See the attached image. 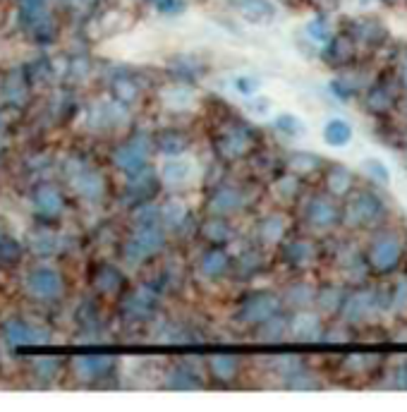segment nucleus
<instances>
[{
    "label": "nucleus",
    "instance_id": "1",
    "mask_svg": "<svg viewBox=\"0 0 407 412\" xmlns=\"http://www.w3.org/2000/svg\"><path fill=\"white\" fill-rule=\"evenodd\" d=\"M340 209H343L340 223H345L348 228H355V230L376 228L388 214L386 202L374 190L350 192L348 202H345V206H340Z\"/></svg>",
    "mask_w": 407,
    "mask_h": 412
},
{
    "label": "nucleus",
    "instance_id": "2",
    "mask_svg": "<svg viewBox=\"0 0 407 412\" xmlns=\"http://www.w3.org/2000/svg\"><path fill=\"white\" fill-rule=\"evenodd\" d=\"M381 309H388V298L381 288H357L355 293H345L338 317L348 326H360L379 317Z\"/></svg>",
    "mask_w": 407,
    "mask_h": 412
},
{
    "label": "nucleus",
    "instance_id": "3",
    "mask_svg": "<svg viewBox=\"0 0 407 412\" xmlns=\"http://www.w3.org/2000/svg\"><path fill=\"white\" fill-rule=\"evenodd\" d=\"M403 254H405V245L396 230H381V233H376L372 245H369L364 262H367V269L372 274L386 276L398 269Z\"/></svg>",
    "mask_w": 407,
    "mask_h": 412
},
{
    "label": "nucleus",
    "instance_id": "4",
    "mask_svg": "<svg viewBox=\"0 0 407 412\" xmlns=\"http://www.w3.org/2000/svg\"><path fill=\"white\" fill-rule=\"evenodd\" d=\"M20 22L36 41H51L56 36L51 0H20Z\"/></svg>",
    "mask_w": 407,
    "mask_h": 412
},
{
    "label": "nucleus",
    "instance_id": "5",
    "mask_svg": "<svg viewBox=\"0 0 407 412\" xmlns=\"http://www.w3.org/2000/svg\"><path fill=\"white\" fill-rule=\"evenodd\" d=\"M166 247V233H163V226H137L132 238L127 240L123 257L130 264L144 262L151 254L161 252Z\"/></svg>",
    "mask_w": 407,
    "mask_h": 412
},
{
    "label": "nucleus",
    "instance_id": "6",
    "mask_svg": "<svg viewBox=\"0 0 407 412\" xmlns=\"http://www.w3.org/2000/svg\"><path fill=\"white\" fill-rule=\"evenodd\" d=\"M151 149H154L151 139L147 135H137V137H132L130 142H125L123 147L115 149L113 163L120 168V171H125L127 175L142 173L149 163Z\"/></svg>",
    "mask_w": 407,
    "mask_h": 412
},
{
    "label": "nucleus",
    "instance_id": "7",
    "mask_svg": "<svg viewBox=\"0 0 407 412\" xmlns=\"http://www.w3.org/2000/svg\"><path fill=\"white\" fill-rule=\"evenodd\" d=\"M343 218V209L336 202L333 195H317L312 197V202L307 204L305 209V221L309 228L319 230V233H326V230H333Z\"/></svg>",
    "mask_w": 407,
    "mask_h": 412
},
{
    "label": "nucleus",
    "instance_id": "8",
    "mask_svg": "<svg viewBox=\"0 0 407 412\" xmlns=\"http://www.w3.org/2000/svg\"><path fill=\"white\" fill-rule=\"evenodd\" d=\"M27 293L36 300H58L63 295V276L53 266H34L27 274Z\"/></svg>",
    "mask_w": 407,
    "mask_h": 412
},
{
    "label": "nucleus",
    "instance_id": "9",
    "mask_svg": "<svg viewBox=\"0 0 407 412\" xmlns=\"http://www.w3.org/2000/svg\"><path fill=\"white\" fill-rule=\"evenodd\" d=\"M281 307H283L281 298H278L276 293H266L264 290V293L249 295V298L242 302L238 309V319L247 326H257L261 321H266L269 317H273V314L281 312Z\"/></svg>",
    "mask_w": 407,
    "mask_h": 412
},
{
    "label": "nucleus",
    "instance_id": "10",
    "mask_svg": "<svg viewBox=\"0 0 407 412\" xmlns=\"http://www.w3.org/2000/svg\"><path fill=\"white\" fill-rule=\"evenodd\" d=\"M398 101V82L393 75H381L372 87H369L367 96H364V106L367 111H372L376 115H386L388 111L396 108Z\"/></svg>",
    "mask_w": 407,
    "mask_h": 412
},
{
    "label": "nucleus",
    "instance_id": "11",
    "mask_svg": "<svg viewBox=\"0 0 407 412\" xmlns=\"http://www.w3.org/2000/svg\"><path fill=\"white\" fill-rule=\"evenodd\" d=\"M288 336L300 343H317L324 336V321L319 312L300 309L295 317H288Z\"/></svg>",
    "mask_w": 407,
    "mask_h": 412
},
{
    "label": "nucleus",
    "instance_id": "12",
    "mask_svg": "<svg viewBox=\"0 0 407 412\" xmlns=\"http://www.w3.org/2000/svg\"><path fill=\"white\" fill-rule=\"evenodd\" d=\"M5 341L10 345H46L51 341V331L27 319H10L5 324Z\"/></svg>",
    "mask_w": 407,
    "mask_h": 412
},
{
    "label": "nucleus",
    "instance_id": "13",
    "mask_svg": "<svg viewBox=\"0 0 407 412\" xmlns=\"http://www.w3.org/2000/svg\"><path fill=\"white\" fill-rule=\"evenodd\" d=\"M194 171H197V163L187 156H170V159L163 163L159 171V180L170 190H180V187H187L192 183Z\"/></svg>",
    "mask_w": 407,
    "mask_h": 412
},
{
    "label": "nucleus",
    "instance_id": "14",
    "mask_svg": "<svg viewBox=\"0 0 407 412\" xmlns=\"http://www.w3.org/2000/svg\"><path fill=\"white\" fill-rule=\"evenodd\" d=\"M156 309H159V295H156V290H151L147 286L137 288L123 302V314L132 321H147L154 317Z\"/></svg>",
    "mask_w": 407,
    "mask_h": 412
},
{
    "label": "nucleus",
    "instance_id": "15",
    "mask_svg": "<svg viewBox=\"0 0 407 412\" xmlns=\"http://www.w3.org/2000/svg\"><path fill=\"white\" fill-rule=\"evenodd\" d=\"M113 365L115 362L111 355H82L72 360V372L84 384H91V381H99L111 374Z\"/></svg>",
    "mask_w": 407,
    "mask_h": 412
},
{
    "label": "nucleus",
    "instance_id": "16",
    "mask_svg": "<svg viewBox=\"0 0 407 412\" xmlns=\"http://www.w3.org/2000/svg\"><path fill=\"white\" fill-rule=\"evenodd\" d=\"M252 144H254V137L247 127H230V130L218 139V151L221 156H226L228 161H235V159H242L252 151Z\"/></svg>",
    "mask_w": 407,
    "mask_h": 412
},
{
    "label": "nucleus",
    "instance_id": "17",
    "mask_svg": "<svg viewBox=\"0 0 407 412\" xmlns=\"http://www.w3.org/2000/svg\"><path fill=\"white\" fill-rule=\"evenodd\" d=\"M228 5L252 24H269L278 12L271 0H228Z\"/></svg>",
    "mask_w": 407,
    "mask_h": 412
},
{
    "label": "nucleus",
    "instance_id": "18",
    "mask_svg": "<svg viewBox=\"0 0 407 412\" xmlns=\"http://www.w3.org/2000/svg\"><path fill=\"white\" fill-rule=\"evenodd\" d=\"M324 60L333 68H343V65L352 63L357 53V46L352 41V36L345 32V34H338V36H331V39L324 44Z\"/></svg>",
    "mask_w": 407,
    "mask_h": 412
},
{
    "label": "nucleus",
    "instance_id": "19",
    "mask_svg": "<svg viewBox=\"0 0 407 412\" xmlns=\"http://www.w3.org/2000/svg\"><path fill=\"white\" fill-rule=\"evenodd\" d=\"M348 34L352 36L355 46H364V48H379L386 41L384 24H379L376 20H360V22H355Z\"/></svg>",
    "mask_w": 407,
    "mask_h": 412
},
{
    "label": "nucleus",
    "instance_id": "20",
    "mask_svg": "<svg viewBox=\"0 0 407 412\" xmlns=\"http://www.w3.org/2000/svg\"><path fill=\"white\" fill-rule=\"evenodd\" d=\"M283 257L293 269H309V266L317 262L319 252L312 240H293L283 247Z\"/></svg>",
    "mask_w": 407,
    "mask_h": 412
},
{
    "label": "nucleus",
    "instance_id": "21",
    "mask_svg": "<svg viewBox=\"0 0 407 412\" xmlns=\"http://www.w3.org/2000/svg\"><path fill=\"white\" fill-rule=\"evenodd\" d=\"M34 206L41 216H60L65 209V199L60 195V190L56 185H39L34 190Z\"/></svg>",
    "mask_w": 407,
    "mask_h": 412
},
{
    "label": "nucleus",
    "instance_id": "22",
    "mask_svg": "<svg viewBox=\"0 0 407 412\" xmlns=\"http://www.w3.org/2000/svg\"><path fill=\"white\" fill-rule=\"evenodd\" d=\"M245 206V197H242L240 190L235 187H223L218 190L209 202V211L214 216H230V214H238V211Z\"/></svg>",
    "mask_w": 407,
    "mask_h": 412
},
{
    "label": "nucleus",
    "instance_id": "23",
    "mask_svg": "<svg viewBox=\"0 0 407 412\" xmlns=\"http://www.w3.org/2000/svg\"><path fill=\"white\" fill-rule=\"evenodd\" d=\"M125 108L127 106H123V103L118 106V101L115 103H96V106L89 111V125L91 127H113V125L123 123V120H127Z\"/></svg>",
    "mask_w": 407,
    "mask_h": 412
},
{
    "label": "nucleus",
    "instance_id": "24",
    "mask_svg": "<svg viewBox=\"0 0 407 412\" xmlns=\"http://www.w3.org/2000/svg\"><path fill=\"white\" fill-rule=\"evenodd\" d=\"M166 389H170V391H199V389H204V381L199 379V374L194 372V369L178 365V367L168 369Z\"/></svg>",
    "mask_w": 407,
    "mask_h": 412
},
{
    "label": "nucleus",
    "instance_id": "25",
    "mask_svg": "<svg viewBox=\"0 0 407 412\" xmlns=\"http://www.w3.org/2000/svg\"><path fill=\"white\" fill-rule=\"evenodd\" d=\"M352 187H355V175H352L350 168L345 166H331L326 173V190L328 195H333L336 199L340 197H348L352 192Z\"/></svg>",
    "mask_w": 407,
    "mask_h": 412
},
{
    "label": "nucleus",
    "instance_id": "26",
    "mask_svg": "<svg viewBox=\"0 0 407 412\" xmlns=\"http://www.w3.org/2000/svg\"><path fill=\"white\" fill-rule=\"evenodd\" d=\"M75 190L84 199H89V202H96V199L103 197V190H106L103 175L96 171H89V168H82L80 173H75Z\"/></svg>",
    "mask_w": 407,
    "mask_h": 412
},
{
    "label": "nucleus",
    "instance_id": "27",
    "mask_svg": "<svg viewBox=\"0 0 407 412\" xmlns=\"http://www.w3.org/2000/svg\"><path fill=\"white\" fill-rule=\"evenodd\" d=\"M283 338H288V317H283L281 312L273 314L266 321L257 324V341L261 343H281Z\"/></svg>",
    "mask_w": 407,
    "mask_h": 412
},
{
    "label": "nucleus",
    "instance_id": "28",
    "mask_svg": "<svg viewBox=\"0 0 407 412\" xmlns=\"http://www.w3.org/2000/svg\"><path fill=\"white\" fill-rule=\"evenodd\" d=\"M94 286L103 295H118L125 286V276L120 269H115L111 264H103L99 271H96Z\"/></svg>",
    "mask_w": 407,
    "mask_h": 412
},
{
    "label": "nucleus",
    "instance_id": "29",
    "mask_svg": "<svg viewBox=\"0 0 407 412\" xmlns=\"http://www.w3.org/2000/svg\"><path fill=\"white\" fill-rule=\"evenodd\" d=\"M324 142L336 149L348 147L352 142V125L345 118H331L324 125Z\"/></svg>",
    "mask_w": 407,
    "mask_h": 412
},
{
    "label": "nucleus",
    "instance_id": "30",
    "mask_svg": "<svg viewBox=\"0 0 407 412\" xmlns=\"http://www.w3.org/2000/svg\"><path fill=\"white\" fill-rule=\"evenodd\" d=\"M345 300V290L338 286H324L317 290V298H314V305H317L319 314H326V317H333V314L340 312V305Z\"/></svg>",
    "mask_w": 407,
    "mask_h": 412
},
{
    "label": "nucleus",
    "instance_id": "31",
    "mask_svg": "<svg viewBox=\"0 0 407 412\" xmlns=\"http://www.w3.org/2000/svg\"><path fill=\"white\" fill-rule=\"evenodd\" d=\"M209 369H211V374H214V379H218V381H233L240 374V360L235 355L218 353V355H211Z\"/></svg>",
    "mask_w": 407,
    "mask_h": 412
},
{
    "label": "nucleus",
    "instance_id": "32",
    "mask_svg": "<svg viewBox=\"0 0 407 412\" xmlns=\"http://www.w3.org/2000/svg\"><path fill=\"white\" fill-rule=\"evenodd\" d=\"M3 94H5V99L10 103H15V106H22V103L29 99V82H27V77H24V72L12 70L10 75L5 77Z\"/></svg>",
    "mask_w": 407,
    "mask_h": 412
},
{
    "label": "nucleus",
    "instance_id": "33",
    "mask_svg": "<svg viewBox=\"0 0 407 412\" xmlns=\"http://www.w3.org/2000/svg\"><path fill=\"white\" fill-rule=\"evenodd\" d=\"M285 233H288V221L283 214H269L259 226V238L266 245H278L285 238Z\"/></svg>",
    "mask_w": 407,
    "mask_h": 412
},
{
    "label": "nucleus",
    "instance_id": "34",
    "mask_svg": "<svg viewBox=\"0 0 407 412\" xmlns=\"http://www.w3.org/2000/svg\"><path fill=\"white\" fill-rule=\"evenodd\" d=\"M379 365H381V355H374V353H350L340 362V367L348 374H369Z\"/></svg>",
    "mask_w": 407,
    "mask_h": 412
},
{
    "label": "nucleus",
    "instance_id": "35",
    "mask_svg": "<svg viewBox=\"0 0 407 412\" xmlns=\"http://www.w3.org/2000/svg\"><path fill=\"white\" fill-rule=\"evenodd\" d=\"M273 127H276L281 135L290 139H300L307 135V123L295 113H281L276 120H273Z\"/></svg>",
    "mask_w": 407,
    "mask_h": 412
},
{
    "label": "nucleus",
    "instance_id": "36",
    "mask_svg": "<svg viewBox=\"0 0 407 412\" xmlns=\"http://www.w3.org/2000/svg\"><path fill=\"white\" fill-rule=\"evenodd\" d=\"M321 156L312 154V151H293V154L288 156V166L290 171L297 173V175H307V173H314L321 168Z\"/></svg>",
    "mask_w": 407,
    "mask_h": 412
},
{
    "label": "nucleus",
    "instance_id": "37",
    "mask_svg": "<svg viewBox=\"0 0 407 412\" xmlns=\"http://www.w3.org/2000/svg\"><path fill=\"white\" fill-rule=\"evenodd\" d=\"M127 195L132 199H137L139 204H144L151 195H154V175H151L147 168H144L142 173H135L132 175L130 187H127Z\"/></svg>",
    "mask_w": 407,
    "mask_h": 412
},
{
    "label": "nucleus",
    "instance_id": "38",
    "mask_svg": "<svg viewBox=\"0 0 407 412\" xmlns=\"http://www.w3.org/2000/svg\"><path fill=\"white\" fill-rule=\"evenodd\" d=\"M314 298H317V288H312L309 283H295L285 290V302L295 309H307L314 305Z\"/></svg>",
    "mask_w": 407,
    "mask_h": 412
},
{
    "label": "nucleus",
    "instance_id": "39",
    "mask_svg": "<svg viewBox=\"0 0 407 412\" xmlns=\"http://www.w3.org/2000/svg\"><path fill=\"white\" fill-rule=\"evenodd\" d=\"M228 266H230V259L223 250H209L202 257V274L209 278L223 276L228 271Z\"/></svg>",
    "mask_w": 407,
    "mask_h": 412
},
{
    "label": "nucleus",
    "instance_id": "40",
    "mask_svg": "<svg viewBox=\"0 0 407 412\" xmlns=\"http://www.w3.org/2000/svg\"><path fill=\"white\" fill-rule=\"evenodd\" d=\"M187 144H190V139H187L182 132H175V130H168V132H161L159 137H156V147L159 151L168 156H178L182 151L187 149Z\"/></svg>",
    "mask_w": 407,
    "mask_h": 412
},
{
    "label": "nucleus",
    "instance_id": "41",
    "mask_svg": "<svg viewBox=\"0 0 407 412\" xmlns=\"http://www.w3.org/2000/svg\"><path fill=\"white\" fill-rule=\"evenodd\" d=\"M170 65H173L170 70H173L178 77H182L185 82H194V80H199V77L204 75V65L192 56H180V58H175Z\"/></svg>",
    "mask_w": 407,
    "mask_h": 412
},
{
    "label": "nucleus",
    "instance_id": "42",
    "mask_svg": "<svg viewBox=\"0 0 407 412\" xmlns=\"http://www.w3.org/2000/svg\"><path fill=\"white\" fill-rule=\"evenodd\" d=\"M161 209V223L168 228H178L185 223L187 218V206L180 202V199H168L166 204L159 206Z\"/></svg>",
    "mask_w": 407,
    "mask_h": 412
},
{
    "label": "nucleus",
    "instance_id": "43",
    "mask_svg": "<svg viewBox=\"0 0 407 412\" xmlns=\"http://www.w3.org/2000/svg\"><path fill=\"white\" fill-rule=\"evenodd\" d=\"M302 367H305V362H302V357L295 355V353H283V355H276L271 360V369L283 379L293 377V374L300 372Z\"/></svg>",
    "mask_w": 407,
    "mask_h": 412
},
{
    "label": "nucleus",
    "instance_id": "44",
    "mask_svg": "<svg viewBox=\"0 0 407 412\" xmlns=\"http://www.w3.org/2000/svg\"><path fill=\"white\" fill-rule=\"evenodd\" d=\"M113 96L123 106H132L139 99V84L135 80H130V77H118L113 82Z\"/></svg>",
    "mask_w": 407,
    "mask_h": 412
},
{
    "label": "nucleus",
    "instance_id": "45",
    "mask_svg": "<svg viewBox=\"0 0 407 412\" xmlns=\"http://www.w3.org/2000/svg\"><path fill=\"white\" fill-rule=\"evenodd\" d=\"M29 247L36 254H53L58 252V235L51 233V230H36V233L29 235Z\"/></svg>",
    "mask_w": 407,
    "mask_h": 412
},
{
    "label": "nucleus",
    "instance_id": "46",
    "mask_svg": "<svg viewBox=\"0 0 407 412\" xmlns=\"http://www.w3.org/2000/svg\"><path fill=\"white\" fill-rule=\"evenodd\" d=\"M32 372L36 379H41V384H51L60 374V362L56 357H39V360H34Z\"/></svg>",
    "mask_w": 407,
    "mask_h": 412
},
{
    "label": "nucleus",
    "instance_id": "47",
    "mask_svg": "<svg viewBox=\"0 0 407 412\" xmlns=\"http://www.w3.org/2000/svg\"><path fill=\"white\" fill-rule=\"evenodd\" d=\"M285 389H290V391H317V389H321V381L314 377L312 372H307V369L302 367L300 372H295L293 377L285 379Z\"/></svg>",
    "mask_w": 407,
    "mask_h": 412
},
{
    "label": "nucleus",
    "instance_id": "48",
    "mask_svg": "<svg viewBox=\"0 0 407 412\" xmlns=\"http://www.w3.org/2000/svg\"><path fill=\"white\" fill-rule=\"evenodd\" d=\"M22 257V247L12 235H8L5 230H0V262L3 264H15L17 259Z\"/></svg>",
    "mask_w": 407,
    "mask_h": 412
},
{
    "label": "nucleus",
    "instance_id": "49",
    "mask_svg": "<svg viewBox=\"0 0 407 412\" xmlns=\"http://www.w3.org/2000/svg\"><path fill=\"white\" fill-rule=\"evenodd\" d=\"M388 309H393V312H398V314L407 312V276L396 281L391 295H388Z\"/></svg>",
    "mask_w": 407,
    "mask_h": 412
},
{
    "label": "nucleus",
    "instance_id": "50",
    "mask_svg": "<svg viewBox=\"0 0 407 412\" xmlns=\"http://www.w3.org/2000/svg\"><path fill=\"white\" fill-rule=\"evenodd\" d=\"M202 233H204V238L211 240V242H228L230 240V226L226 221H221V218H211V221H206Z\"/></svg>",
    "mask_w": 407,
    "mask_h": 412
},
{
    "label": "nucleus",
    "instance_id": "51",
    "mask_svg": "<svg viewBox=\"0 0 407 412\" xmlns=\"http://www.w3.org/2000/svg\"><path fill=\"white\" fill-rule=\"evenodd\" d=\"M362 168H364V173L369 175V180H374V183H379V185H388V183H391V171L386 168L384 161L367 159V161L362 163Z\"/></svg>",
    "mask_w": 407,
    "mask_h": 412
},
{
    "label": "nucleus",
    "instance_id": "52",
    "mask_svg": "<svg viewBox=\"0 0 407 412\" xmlns=\"http://www.w3.org/2000/svg\"><path fill=\"white\" fill-rule=\"evenodd\" d=\"M230 84H233V89L242 96H254L261 92V80L254 75H235L233 80H230Z\"/></svg>",
    "mask_w": 407,
    "mask_h": 412
},
{
    "label": "nucleus",
    "instance_id": "53",
    "mask_svg": "<svg viewBox=\"0 0 407 412\" xmlns=\"http://www.w3.org/2000/svg\"><path fill=\"white\" fill-rule=\"evenodd\" d=\"M307 36L312 41H317V44H326L328 39H331V27H328V20L326 17H314L312 22L307 24Z\"/></svg>",
    "mask_w": 407,
    "mask_h": 412
},
{
    "label": "nucleus",
    "instance_id": "54",
    "mask_svg": "<svg viewBox=\"0 0 407 412\" xmlns=\"http://www.w3.org/2000/svg\"><path fill=\"white\" fill-rule=\"evenodd\" d=\"M273 111V101L271 99H266V96H259V94H254V96H249V101H247V113L252 115V118H269Z\"/></svg>",
    "mask_w": 407,
    "mask_h": 412
},
{
    "label": "nucleus",
    "instance_id": "55",
    "mask_svg": "<svg viewBox=\"0 0 407 412\" xmlns=\"http://www.w3.org/2000/svg\"><path fill=\"white\" fill-rule=\"evenodd\" d=\"M163 103H166L168 108H187L192 103V92L185 87H175L163 94Z\"/></svg>",
    "mask_w": 407,
    "mask_h": 412
},
{
    "label": "nucleus",
    "instance_id": "56",
    "mask_svg": "<svg viewBox=\"0 0 407 412\" xmlns=\"http://www.w3.org/2000/svg\"><path fill=\"white\" fill-rule=\"evenodd\" d=\"M151 5L156 8V12L161 15H182L187 10V0H151Z\"/></svg>",
    "mask_w": 407,
    "mask_h": 412
},
{
    "label": "nucleus",
    "instance_id": "57",
    "mask_svg": "<svg viewBox=\"0 0 407 412\" xmlns=\"http://www.w3.org/2000/svg\"><path fill=\"white\" fill-rule=\"evenodd\" d=\"M297 190H300V180H297L295 175H285V178H281L276 183V192L283 199H293L297 195Z\"/></svg>",
    "mask_w": 407,
    "mask_h": 412
},
{
    "label": "nucleus",
    "instance_id": "58",
    "mask_svg": "<svg viewBox=\"0 0 407 412\" xmlns=\"http://www.w3.org/2000/svg\"><path fill=\"white\" fill-rule=\"evenodd\" d=\"M321 341L326 343H348L350 341V331H348V324H340V326H333V329H324V336Z\"/></svg>",
    "mask_w": 407,
    "mask_h": 412
},
{
    "label": "nucleus",
    "instance_id": "59",
    "mask_svg": "<svg viewBox=\"0 0 407 412\" xmlns=\"http://www.w3.org/2000/svg\"><path fill=\"white\" fill-rule=\"evenodd\" d=\"M393 386L396 389H405L407 391V360H403L393 372Z\"/></svg>",
    "mask_w": 407,
    "mask_h": 412
},
{
    "label": "nucleus",
    "instance_id": "60",
    "mask_svg": "<svg viewBox=\"0 0 407 412\" xmlns=\"http://www.w3.org/2000/svg\"><path fill=\"white\" fill-rule=\"evenodd\" d=\"M312 5L317 8L319 12H333V10H338V5H340V0H312Z\"/></svg>",
    "mask_w": 407,
    "mask_h": 412
},
{
    "label": "nucleus",
    "instance_id": "61",
    "mask_svg": "<svg viewBox=\"0 0 407 412\" xmlns=\"http://www.w3.org/2000/svg\"><path fill=\"white\" fill-rule=\"evenodd\" d=\"M400 82H403V87L407 89V53L403 58V65H400Z\"/></svg>",
    "mask_w": 407,
    "mask_h": 412
},
{
    "label": "nucleus",
    "instance_id": "62",
    "mask_svg": "<svg viewBox=\"0 0 407 412\" xmlns=\"http://www.w3.org/2000/svg\"><path fill=\"white\" fill-rule=\"evenodd\" d=\"M89 3H91V0H72V5H75V8H87Z\"/></svg>",
    "mask_w": 407,
    "mask_h": 412
},
{
    "label": "nucleus",
    "instance_id": "63",
    "mask_svg": "<svg viewBox=\"0 0 407 412\" xmlns=\"http://www.w3.org/2000/svg\"><path fill=\"white\" fill-rule=\"evenodd\" d=\"M3 125H5V118H3V113H0V130H3Z\"/></svg>",
    "mask_w": 407,
    "mask_h": 412
}]
</instances>
